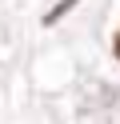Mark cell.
<instances>
[{"label": "cell", "mask_w": 120, "mask_h": 124, "mask_svg": "<svg viewBox=\"0 0 120 124\" xmlns=\"http://www.w3.org/2000/svg\"><path fill=\"white\" fill-rule=\"evenodd\" d=\"M72 4H76V0H64V4H56V8H52V12H48V16H44V24H56V20H60L64 12L72 8Z\"/></svg>", "instance_id": "obj_1"}, {"label": "cell", "mask_w": 120, "mask_h": 124, "mask_svg": "<svg viewBox=\"0 0 120 124\" xmlns=\"http://www.w3.org/2000/svg\"><path fill=\"white\" fill-rule=\"evenodd\" d=\"M116 60H120V32H116Z\"/></svg>", "instance_id": "obj_2"}]
</instances>
